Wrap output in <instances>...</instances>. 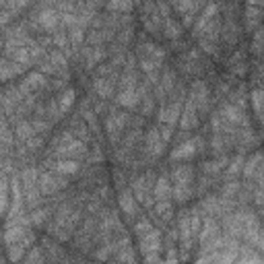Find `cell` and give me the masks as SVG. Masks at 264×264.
<instances>
[{"label":"cell","mask_w":264,"mask_h":264,"mask_svg":"<svg viewBox=\"0 0 264 264\" xmlns=\"http://www.w3.org/2000/svg\"><path fill=\"white\" fill-rule=\"evenodd\" d=\"M262 260H260V256L258 254H252L250 250H248V254H245L241 260H237V264H260Z\"/></svg>","instance_id":"obj_12"},{"label":"cell","mask_w":264,"mask_h":264,"mask_svg":"<svg viewBox=\"0 0 264 264\" xmlns=\"http://www.w3.org/2000/svg\"><path fill=\"white\" fill-rule=\"evenodd\" d=\"M138 93L134 89H124L120 95H118V103L120 105H126V108H130V105H136L138 103Z\"/></svg>","instance_id":"obj_9"},{"label":"cell","mask_w":264,"mask_h":264,"mask_svg":"<svg viewBox=\"0 0 264 264\" xmlns=\"http://www.w3.org/2000/svg\"><path fill=\"white\" fill-rule=\"evenodd\" d=\"M73 101H75V91H73V89H66V91L60 95V112L68 110L70 105H73Z\"/></svg>","instance_id":"obj_11"},{"label":"cell","mask_w":264,"mask_h":264,"mask_svg":"<svg viewBox=\"0 0 264 264\" xmlns=\"http://www.w3.org/2000/svg\"><path fill=\"white\" fill-rule=\"evenodd\" d=\"M260 97H262V93H260V89H256L252 93V99H254V108H256V114L258 116H260Z\"/></svg>","instance_id":"obj_14"},{"label":"cell","mask_w":264,"mask_h":264,"mask_svg":"<svg viewBox=\"0 0 264 264\" xmlns=\"http://www.w3.org/2000/svg\"><path fill=\"white\" fill-rule=\"evenodd\" d=\"M219 116H221L225 122H229V124H239V122H243V112H241V108H237V105H233V103L225 105Z\"/></svg>","instance_id":"obj_4"},{"label":"cell","mask_w":264,"mask_h":264,"mask_svg":"<svg viewBox=\"0 0 264 264\" xmlns=\"http://www.w3.org/2000/svg\"><path fill=\"white\" fill-rule=\"evenodd\" d=\"M196 147H198V140H186V143H182L171 153V159H188V157H194Z\"/></svg>","instance_id":"obj_3"},{"label":"cell","mask_w":264,"mask_h":264,"mask_svg":"<svg viewBox=\"0 0 264 264\" xmlns=\"http://www.w3.org/2000/svg\"><path fill=\"white\" fill-rule=\"evenodd\" d=\"M153 196H155L157 200H159V202H165V200H169V196H171V184H169V178H165V175H161V178L155 182Z\"/></svg>","instance_id":"obj_2"},{"label":"cell","mask_w":264,"mask_h":264,"mask_svg":"<svg viewBox=\"0 0 264 264\" xmlns=\"http://www.w3.org/2000/svg\"><path fill=\"white\" fill-rule=\"evenodd\" d=\"M40 23L46 27V29H54L56 25H58V21H60V15L56 13V11H52V9H48V11H44L40 17Z\"/></svg>","instance_id":"obj_6"},{"label":"cell","mask_w":264,"mask_h":264,"mask_svg":"<svg viewBox=\"0 0 264 264\" xmlns=\"http://www.w3.org/2000/svg\"><path fill=\"white\" fill-rule=\"evenodd\" d=\"M17 138H21V140H29L33 134H35V130H33V124H29V122H21L19 126H17Z\"/></svg>","instance_id":"obj_10"},{"label":"cell","mask_w":264,"mask_h":264,"mask_svg":"<svg viewBox=\"0 0 264 264\" xmlns=\"http://www.w3.org/2000/svg\"><path fill=\"white\" fill-rule=\"evenodd\" d=\"M171 178H173V184H171V192H173V196L178 202H186L190 196H192V182H194V173H192V169L188 165H180V167H175L173 173H171Z\"/></svg>","instance_id":"obj_1"},{"label":"cell","mask_w":264,"mask_h":264,"mask_svg":"<svg viewBox=\"0 0 264 264\" xmlns=\"http://www.w3.org/2000/svg\"><path fill=\"white\" fill-rule=\"evenodd\" d=\"M120 206L124 208L126 215H136V206H134V196L130 190H124L120 194Z\"/></svg>","instance_id":"obj_7"},{"label":"cell","mask_w":264,"mask_h":264,"mask_svg":"<svg viewBox=\"0 0 264 264\" xmlns=\"http://www.w3.org/2000/svg\"><path fill=\"white\" fill-rule=\"evenodd\" d=\"M83 38H85L83 27H73V29H70V40H73V44H81Z\"/></svg>","instance_id":"obj_13"},{"label":"cell","mask_w":264,"mask_h":264,"mask_svg":"<svg viewBox=\"0 0 264 264\" xmlns=\"http://www.w3.org/2000/svg\"><path fill=\"white\" fill-rule=\"evenodd\" d=\"M52 169L62 171V173H75V171H79V163L73 159H60L56 163H52Z\"/></svg>","instance_id":"obj_8"},{"label":"cell","mask_w":264,"mask_h":264,"mask_svg":"<svg viewBox=\"0 0 264 264\" xmlns=\"http://www.w3.org/2000/svg\"><path fill=\"white\" fill-rule=\"evenodd\" d=\"M163 31H165V38L169 40H178L182 35V25L173 19V17H165L163 21Z\"/></svg>","instance_id":"obj_5"}]
</instances>
